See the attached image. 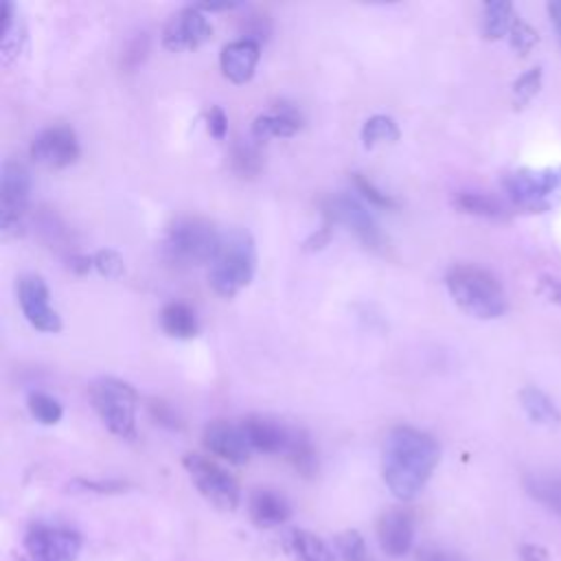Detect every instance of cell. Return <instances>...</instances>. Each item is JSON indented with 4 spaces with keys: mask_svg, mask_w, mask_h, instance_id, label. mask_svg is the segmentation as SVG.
I'll return each mask as SVG.
<instances>
[{
    "mask_svg": "<svg viewBox=\"0 0 561 561\" xmlns=\"http://www.w3.org/2000/svg\"><path fill=\"white\" fill-rule=\"evenodd\" d=\"M440 460L436 438L412 425H397L388 432L381 454V476L397 500H414L432 478Z\"/></svg>",
    "mask_w": 561,
    "mask_h": 561,
    "instance_id": "cell-1",
    "label": "cell"
},
{
    "mask_svg": "<svg viewBox=\"0 0 561 561\" xmlns=\"http://www.w3.org/2000/svg\"><path fill=\"white\" fill-rule=\"evenodd\" d=\"M451 300L471 318L493 320L506 313L508 298L493 272L473 263H458L445 276Z\"/></svg>",
    "mask_w": 561,
    "mask_h": 561,
    "instance_id": "cell-2",
    "label": "cell"
},
{
    "mask_svg": "<svg viewBox=\"0 0 561 561\" xmlns=\"http://www.w3.org/2000/svg\"><path fill=\"white\" fill-rule=\"evenodd\" d=\"M256 272V248L254 239L245 228H230L221 232L219 248L210 261L208 283L224 296L232 298L245 285H250Z\"/></svg>",
    "mask_w": 561,
    "mask_h": 561,
    "instance_id": "cell-3",
    "label": "cell"
},
{
    "mask_svg": "<svg viewBox=\"0 0 561 561\" xmlns=\"http://www.w3.org/2000/svg\"><path fill=\"white\" fill-rule=\"evenodd\" d=\"M221 241V232L204 217H178L162 239V254L175 267H197L210 263Z\"/></svg>",
    "mask_w": 561,
    "mask_h": 561,
    "instance_id": "cell-4",
    "label": "cell"
},
{
    "mask_svg": "<svg viewBox=\"0 0 561 561\" xmlns=\"http://www.w3.org/2000/svg\"><path fill=\"white\" fill-rule=\"evenodd\" d=\"M90 403L101 423L118 438H136L138 392L131 383L116 377H101L90 386Z\"/></svg>",
    "mask_w": 561,
    "mask_h": 561,
    "instance_id": "cell-5",
    "label": "cell"
},
{
    "mask_svg": "<svg viewBox=\"0 0 561 561\" xmlns=\"http://www.w3.org/2000/svg\"><path fill=\"white\" fill-rule=\"evenodd\" d=\"M508 199L528 213H546L561 202V167L517 169L504 175Z\"/></svg>",
    "mask_w": 561,
    "mask_h": 561,
    "instance_id": "cell-6",
    "label": "cell"
},
{
    "mask_svg": "<svg viewBox=\"0 0 561 561\" xmlns=\"http://www.w3.org/2000/svg\"><path fill=\"white\" fill-rule=\"evenodd\" d=\"M322 219L337 226H346L359 243L370 252H386L388 239L368 208L351 193H335L322 199Z\"/></svg>",
    "mask_w": 561,
    "mask_h": 561,
    "instance_id": "cell-7",
    "label": "cell"
},
{
    "mask_svg": "<svg viewBox=\"0 0 561 561\" xmlns=\"http://www.w3.org/2000/svg\"><path fill=\"white\" fill-rule=\"evenodd\" d=\"M31 199V173L18 160H4L0 171V232L4 239L24 232Z\"/></svg>",
    "mask_w": 561,
    "mask_h": 561,
    "instance_id": "cell-8",
    "label": "cell"
},
{
    "mask_svg": "<svg viewBox=\"0 0 561 561\" xmlns=\"http://www.w3.org/2000/svg\"><path fill=\"white\" fill-rule=\"evenodd\" d=\"M182 465L195 484V489L217 508L221 511H234L241 500V489L237 480L219 467L215 460L202 456V454H186L182 458Z\"/></svg>",
    "mask_w": 561,
    "mask_h": 561,
    "instance_id": "cell-9",
    "label": "cell"
},
{
    "mask_svg": "<svg viewBox=\"0 0 561 561\" xmlns=\"http://www.w3.org/2000/svg\"><path fill=\"white\" fill-rule=\"evenodd\" d=\"M26 552L33 561H77L81 537L55 524H33L24 537Z\"/></svg>",
    "mask_w": 561,
    "mask_h": 561,
    "instance_id": "cell-10",
    "label": "cell"
},
{
    "mask_svg": "<svg viewBox=\"0 0 561 561\" xmlns=\"http://www.w3.org/2000/svg\"><path fill=\"white\" fill-rule=\"evenodd\" d=\"M28 153L33 162L46 169H66L77 162L81 149L70 125H50L31 140Z\"/></svg>",
    "mask_w": 561,
    "mask_h": 561,
    "instance_id": "cell-11",
    "label": "cell"
},
{
    "mask_svg": "<svg viewBox=\"0 0 561 561\" xmlns=\"http://www.w3.org/2000/svg\"><path fill=\"white\" fill-rule=\"evenodd\" d=\"M18 302L26 322L42 333H57L61 329L59 313L50 307V291L42 276L24 274L18 280Z\"/></svg>",
    "mask_w": 561,
    "mask_h": 561,
    "instance_id": "cell-12",
    "label": "cell"
},
{
    "mask_svg": "<svg viewBox=\"0 0 561 561\" xmlns=\"http://www.w3.org/2000/svg\"><path fill=\"white\" fill-rule=\"evenodd\" d=\"M213 35V24L208 22L206 13L199 11L195 4L184 7L169 18L162 31V46L171 53L193 50L208 42Z\"/></svg>",
    "mask_w": 561,
    "mask_h": 561,
    "instance_id": "cell-13",
    "label": "cell"
},
{
    "mask_svg": "<svg viewBox=\"0 0 561 561\" xmlns=\"http://www.w3.org/2000/svg\"><path fill=\"white\" fill-rule=\"evenodd\" d=\"M202 443L210 454L228 460L230 465H245L252 456V447L241 430V423L234 425L230 421L215 419L204 427Z\"/></svg>",
    "mask_w": 561,
    "mask_h": 561,
    "instance_id": "cell-14",
    "label": "cell"
},
{
    "mask_svg": "<svg viewBox=\"0 0 561 561\" xmlns=\"http://www.w3.org/2000/svg\"><path fill=\"white\" fill-rule=\"evenodd\" d=\"M259 59H261V44L252 42V39H245V37H239V39L228 42L221 48L219 68H221V75L228 81H232L237 85H243L254 77Z\"/></svg>",
    "mask_w": 561,
    "mask_h": 561,
    "instance_id": "cell-15",
    "label": "cell"
},
{
    "mask_svg": "<svg viewBox=\"0 0 561 561\" xmlns=\"http://www.w3.org/2000/svg\"><path fill=\"white\" fill-rule=\"evenodd\" d=\"M241 430L252 451H263V454H285L294 432V427H287L276 419L259 416V414L245 416L241 421Z\"/></svg>",
    "mask_w": 561,
    "mask_h": 561,
    "instance_id": "cell-16",
    "label": "cell"
},
{
    "mask_svg": "<svg viewBox=\"0 0 561 561\" xmlns=\"http://www.w3.org/2000/svg\"><path fill=\"white\" fill-rule=\"evenodd\" d=\"M377 541L388 557H403L414 543V519L403 508L386 511L377 522Z\"/></svg>",
    "mask_w": 561,
    "mask_h": 561,
    "instance_id": "cell-17",
    "label": "cell"
},
{
    "mask_svg": "<svg viewBox=\"0 0 561 561\" xmlns=\"http://www.w3.org/2000/svg\"><path fill=\"white\" fill-rule=\"evenodd\" d=\"M302 127V114L294 103L280 101L270 112L259 114L252 123V138L267 140V138H289L298 134Z\"/></svg>",
    "mask_w": 561,
    "mask_h": 561,
    "instance_id": "cell-18",
    "label": "cell"
},
{
    "mask_svg": "<svg viewBox=\"0 0 561 561\" xmlns=\"http://www.w3.org/2000/svg\"><path fill=\"white\" fill-rule=\"evenodd\" d=\"M248 513L256 526L274 528L289 519L291 506L280 493L272 489H254L248 497Z\"/></svg>",
    "mask_w": 561,
    "mask_h": 561,
    "instance_id": "cell-19",
    "label": "cell"
},
{
    "mask_svg": "<svg viewBox=\"0 0 561 561\" xmlns=\"http://www.w3.org/2000/svg\"><path fill=\"white\" fill-rule=\"evenodd\" d=\"M526 493L561 517V473L533 471L524 478Z\"/></svg>",
    "mask_w": 561,
    "mask_h": 561,
    "instance_id": "cell-20",
    "label": "cell"
},
{
    "mask_svg": "<svg viewBox=\"0 0 561 561\" xmlns=\"http://www.w3.org/2000/svg\"><path fill=\"white\" fill-rule=\"evenodd\" d=\"M160 327L169 337H175V340H191L199 331L197 316L186 302L164 305L160 311Z\"/></svg>",
    "mask_w": 561,
    "mask_h": 561,
    "instance_id": "cell-21",
    "label": "cell"
},
{
    "mask_svg": "<svg viewBox=\"0 0 561 561\" xmlns=\"http://www.w3.org/2000/svg\"><path fill=\"white\" fill-rule=\"evenodd\" d=\"M287 550L296 561H335V552L313 533L294 528L287 533Z\"/></svg>",
    "mask_w": 561,
    "mask_h": 561,
    "instance_id": "cell-22",
    "label": "cell"
},
{
    "mask_svg": "<svg viewBox=\"0 0 561 561\" xmlns=\"http://www.w3.org/2000/svg\"><path fill=\"white\" fill-rule=\"evenodd\" d=\"M519 403L528 419L539 425H557L561 421V412L557 403L537 386H526L519 390Z\"/></svg>",
    "mask_w": 561,
    "mask_h": 561,
    "instance_id": "cell-23",
    "label": "cell"
},
{
    "mask_svg": "<svg viewBox=\"0 0 561 561\" xmlns=\"http://www.w3.org/2000/svg\"><path fill=\"white\" fill-rule=\"evenodd\" d=\"M454 206L460 213L484 217V219H504L506 217V206L489 195V193H478V191H460L454 195Z\"/></svg>",
    "mask_w": 561,
    "mask_h": 561,
    "instance_id": "cell-24",
    "label": "cell"
},
{
    "mask_svg": "<svg viewBox=\"0 0 561 561\" xmlns=\"http://www.w3.org/2000/svg\"><path fill=\"white\" fill-rule=\"evenodd\" d=\"M515 11L511 2L493 0L482 7V35L486 39H500L506 33H511L515 24Z\"/></svg>",
    "mask_w": 561,
    "mask_h": 561,
    "instance_id": "cell-25",
    "label": "cell"
},
{
    "mask_svg": "<svg viewBox=\"0 0 561 561\" xmlns=\"http://www.w3.org/2000/svg\"><path fill=\"white\" fill-rule=\"evenodd\" d=\"M285 456H287V460L294 465V469L300 476H305V478L316 476V471H318V456H316V449H313L309 436L302 430H294L291 432V440H289V447H287Z\"/></svg>",
    "mask_w": 561,
    "mask_h": 561,
    "instance_id": "cell-26",
    "label": "cell"
},
{
    "mask_svg": "<svg viewBox=\"0 0 561 561\" xmlns=\"http://www.w3.org/2000/svg\"><path fill=\"white\" fill-rule=\"evenodd\" d=\"M4 20H2V37H0V55L2 61L9 64L13 57L20 55L22 42H24V28L18 15V9L11 2H4Z\"/></svg>",
    "mask_w": 561,
    "mask_h": 561,
    "instance_id": "cell-27",
    "label": "cell"
},
{
    "mask_svg": "<svg viewBox=\"0 0 561 561\" xmlns=\"http://www.w3.org/2000/svg\"><path fill=\"white\" fill-rule=\"evenodd\" d=\"M232 171L241 178H254L263 169V153L259 145L252 140H237L230 149Z\"/></svg>",
    "mask_w": 561,
    "mask_h": 561,
    "instance_id": "cell-28",
    "label": "cell"
},
{
    "mask_svg": "<svg viewBox=\"0 0 561 561\" xmlns=\"http://www.w3.org/2000/svg\"><path fill=\"white\" fill-rule=\"evenodd\" d=\"M401 136L399 125L392 116L386 114H373L362 125V142L366 149H373L383 142H397Z\"/></svg>",
    "mask_w": 561,
    "mask_h": 561,
    "instance_id": "cell-29",
    "label": "cell"
},
{
    "mask_svg": "<svg viewBox=\"0 0 561 561\" xmlns=\"http://www.w3.org/2000/svg\"><path fill=\"white\" fill-rule=\"evenodd\" d=\"M28 412L42 425H55V423L61 421V414H64L61 403L55 397L46 394V392H31L28 394Z\"/></svg>",
    "mask_w": 561,
    "mask_h": 561,
    "instance_id": "cell-30",
    "label": "cell"
},
{
    "mask_svg": "<svg viewBox=\"0 0 561 561\" xmlns=\"http://www.w3.org/2000/svg\"><path fill=\"white\" fill-rule=\"evenodd\" d=\"M351 182H353L355 191L362 195V199H366L370 206L381 208V210H397L399 208V202L390 193L377 188L366 175L351 173Z\"/></svg>",
    "mask_w": 561,
    "mask_h": 561,
    "instance_id": "cell-31",
    "label": "cell"
},
{
    "mask_svg": "<svg viewBox=\"0 0 561 561\" xmlns=\"http://www.w3.org/2000/svg\"><path fill=\"white\" fill-rule=\"evenodd\" d=\"M335 552L340 561H373L364 537L357 530H346L335 537Z\"/></svg>",
    "mask_w": 561,
    "mask_h": 561,
    "instance_id": "cell-32",
    "label": "cell"
},
{
    "mask_svg": "<svg viewBox=\"0 0 561 561\" xmlns=\"http://www.w3.org/2000/svg\"><path fill=\"white\" fill-rule=\"evenodd\" d=\"M541 79H543V75H541L539 66L522 72L513 83V105L515 107L528 105L541 90Z\"/></svg>",
    "mask_w": 561,
    "mask_h": 561,
    "instance_id": "cell-33",
    "label": "cell"
},
{
    "mask_svg": "<svg viewBox=\"0 0 561 561\" xmlns=\"http://www.w3.org/2000/svg\"><path fill=\"white\" fill-rule=\"evenodd\" d=\"M92 265L94 270L103 276V278H121L125 274V263H123V256L116 252V250H110V248H103L99 252H94L92 256Z\"/></svg>",
    "mask_w": 561,
    "mask_h": 561,
    "instance_id": "cell-34",
    "label": "cell"
},
{
    "mask_svg": "<svg viewBox=\"0 0 561 561\" xmlns=\"http://www.w3.org/2000/svg\"><path fill=\"white\" fill-rule=\"evenodd\" d=\"M147 53H149V39L145 33H138L134 35L127 46L123 48V57H121V66L125 70H136L145 59H147Z\"/></svg>",
    "mask_w": 561,
    "mask_h": 561,
    "instance_id": "cell-35",
    "label": "cell"
},
{
    "mask_svg": "<svg viewBox=\"0 0 561 561\" xmlns=\"http://www.w3.org/2000/svg\"><path fill=\"white\" fill-rule=\"evenodd\" d=\"M508 39H511V46H513L517 53L526 55V53L537 44V33H535L526 22H522V20L517 18L515 24H513V28H511V33H508Z\"/></svg>",
    "mask_w": 561,
    "mask_h": 561,
    "instance_id": "cell-36",
    "label": "cell"
},
{
    "mask_svg": "<svg viewBox=\"0 0 561 561\" xmlns=\"http://www.w3.org/2000/svg\"><path fill=\"white\" fill-rule=\"evenodd\" d=\"M149 414L153 416L156 423H160V425H164L169 430L180 427V419H178L175 410L167 401H162V399H151L149 401Z\"/></svg>",
    "mask_w": 561,
    "mask_h": 561,
    "instance_id": "cell-37",
    "label": "cell"
},
{
    "mask_svg": "<svg viewBox=\"0 0 561 561\" xmlns=\"http://www.w3.org/2000/svg\"><path fill=\"white\" fill-rule=\"evenodd\" d=\"M206 129L213 138L224 140L228 134V116L219 105H210V110L206 112Z\"/></svg>",
    "mask_w": 561,
    "mask_h": 561,
    "instance_id": "cell-38",
    "label": "cell"
},
{
    "mask_svg": "<svg viewBox=\"0 0 561 561\" xmlns=\"http://www.w3.org/2000/svg\"><path fill=\"white\" fill-rule=\"evenodd\" d=\"M72 484L92 493H118L127 489L123 480H75Z\"/></svg>",
    "mask_w": 561,
    "mask_h": 561,
    "instance_id": "cell-39",
    "label": "cell"
},
{
    "mask_svg": "<svg viewBox=\"0 0 561 561\" xmlns=\"http://www.w3.org/2000/svg\"><path fill=\"white\" fill-rule=\"evenodd\" d=\"M243 28H245V39H252V42H259L261 44V39H265L267 35H270V24H267V20H265V15L261 18V15H250V18H245V24H243Z\"/></svg>",
    "mask_w": 561,
    "mask_h": 561,
    "instance_id": "cell-40",
    "label": "cell"
},
{
    "mask_svg": "<svg viewBox=\"0 0 561 561\" xmlns=\"http://www.w3.org/2000/svg\"><path fill=\"white\" fill-rule=\"evenodd\" d=\"M416 561H465V559L454 550L438 548V546H425L419 550Z\"/></svg>",
    "mask_w": 561,
    "mask_h": 561,
    "instance_id": "cell-41",
    "label": "cell"
},
{
    "mask_svg": "<svg viewBox=\"0 0 561 561\" xmlns=\"http://www.w3.org/2000/svg\"><path fill=\"white\" fill-rule=\"evenodd\" d=\"M331 230H333V224L322 221L320 230H316V232L305 241V250H322V248L329 243V239H331Z\"/></svg>",
    "mask_w": 561,
    "mask_h": 561,
    "instance_id": "cell-42",
    "label": "cell"
},
{
    "mask_svg": "<svg viewBox=\"0 0 561 561\" xmlns=\"http://www.w3.org/2000/svg\"><path fill=\"white\" fill-rule=\"evenodd\" d=\"M539 291H541L548 300L561 305V280H559V278H554V276H543L541 283H539Z\"/></svg>",
    "mask_w": 561,
    "mask_h": 561,
    "instance_id": "cell-43",
    "label": "cell"
},
{
    "mask_svg": "<svg viewBox=\"0 0 561 561\" xmlns=\"http://www.w3.org/2000/svg\"><path fill=\"white\" fill-rule=\"evenodd\" d=\"M68 270L75 272V274H79V276L88 274L90 270H94L92 256H85V254H79V252L70 254V256H68Z\"/></svg>",
    "mask_w": 561,
    "mask_h": 561,
    "instance_id": "cell-44",
    "label": "cell"
},
{
    "mask_svg": "<svg viewBox=\"0 0 561 561\" xmlns=\"http://www.w3.org/2000/svg\"><path fill=\"white\" fill-rule=\"evenodd\" d=\"M519 557H522V561H548L546 550H543V548H539V546H535V543H526V546H522Z\"/></svg>",
    "mask_w": 561,
    "mask_h": 561,
    "instance_id": "cell-45",
    "label": "cell"
},
{
    "mask_svg": "<svg viewBox=\"0 0 561 561\" xmlns=\"http://www.w3.org/2000/svg\"><path fill=\"white\" fill-rule=\"evenodd\" d=\"M546 9H548V15H550V22L554 24V31H557V37H559V46H561V0L548 2Z\"/></svg>",
    "mask_w": 561,
    "mask_h": 561,
    "instance_id": "cell-46",
    "label": "cell"
}]
</instances>
